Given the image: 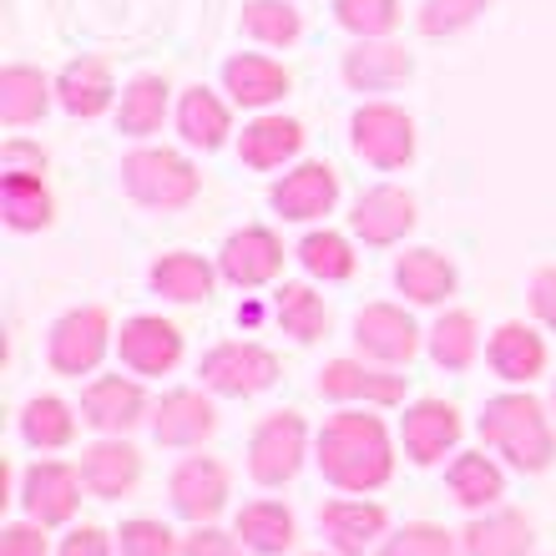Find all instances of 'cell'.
I'll return each instance as SVG.
<instances>
[{
	"mask_svg": "<svg viewBox=\"0 0 556 556\" xmlns=\"http://www.w3.org/2000/svg\"><path fill=\"white\" fill-rule=\"evenodd\" d=\"M314 460H319L324 481L334 491H350V496H365V491H380L390 476H395V445H390V430H384L380 415L369 410H339L324 420L319 440H314Z\"/></svg>",
	"mask_w": 556,
	"mask_h": 556,
	"instance_id": "6da1fadb",
	"label": "cell"
},
{
	"mask_svg": "<svg viewBox=\"0 0 556 556\" xmlns=\"http://www.w3.org/2000/svg\"><path fill=\"white\" fill-rule=\"evenodd\" d=\"M481 440L496 455H506V466L521 476H542L556 460V425L542 400H531L527 390H506V395L485 400L481 420H476Z\"/></svg>",
	"mask_w": 556,
	"mask_h": 556,
	"instance_id": "7a4b0ae2",
	"label": "cell"
},
{
	"mask_svg": "<svg viewBox=\"0 0 556 556\" xmlns=\"http://www.w3.org/2000/svg\"><path fill=\"white\" fill-rule=\"evenodd\" d=\"M122 188L152 213H177L203 192V173L173 147H137L122 157Z\"/></svg>",
	"mask_w": 556,
	"mask_h": 556,
	"instance_id": "3957f363",
	"label": "cell"
},
{
	"mask_svg": "<svg viewBox=\"0 0 556 556\" xmlns=\"http://www.w3.org/2000/svg\"><path fill=\"white\" fill-rule=\"evenodd\" d=\"M112 344H117V334H112L106 308L102 304H81V308H72V314H61V319L51 324L46 359H51V369H56V375L81 380V375H91V369L102 365Z\"/></svg>",
	"mask_w": 556,
	"mask_h": 556,
	"instance_id": "277c9868",
	"label": "cell"
},
{
	"mask_svg": "<svg viewBox=\"0 0 556 556\" xmlns=\"http://www.w3.org/2000/svg\"><path fill=\"white\" fill-rule=\"evenodd\" d=\"M198 375H203V390H213V395L253 400L278 384V359L274 350L253 344V339H228V344H213L203 354Z\"/></svg>",
	"mask_w": 556,
	"mask_h": 556,
	"instance_id": "5b68a950",
	"label": "cell"
},
{
	"mask_svg": "<svg viewBox=\"0 0 556 556\" xmlns=\"http://www.w3.org/2000/svg\"><path fill=\"white\" fill-rule=\"evenodd\" d=\"M308 455V425L299 410H274L258 420L249 440V476L258 485H289L304 470Z\"/></svg>",
	"mask_w": 556,
	"mask_h": 556,
	"instance_id": "8992f818",
	"label": "cell"
},
{
	"mask_svg": "<svg viewBox=\"0 0 556 556\" xmlns=\"http://www.w3.org/2000/svg\"><path fill=\"white\" fill-rule=\"evenodd\" d=\"M350 147L354 157H365L380 173H395L415 157V122L410 112H400L395 102H365L350 122Z\"/></svg>",
	"mask_w": 556,
	"mask_h": 556,
	"instance_id": "52a82bcc",
	"label": "cell"
},
{
	"mask_svg": "<svg viewBox=\"0 0 556 556\" xmlns=\"http://www.w3.org/2000/svg\"><path fill=\"white\" fill-rule=\"evenodd\" d=\"M167 496H173V511L182 516V521L203 527V521L223 516V506H228V496H233L228 466H223L218 455H188V460L173 470Z\"/></svg>",
	"mask_w": 556,
	"mask_h": 556,
	"instance_id": "ba28073f",
	"label": "cell"
},
{
	"mask_svg": "<svg viewBox=\"0 0 556 556\" xmlns=\"http://www.w3.org/2000/svg\"><path fill=\"white\" fill-rule=\"evenodd\" d=\"M319 395L334 405H400L405 400V375H390V365L375 359H329L319 369Z\"/></svg>",
	"mask_w": 556,
	"mask_h": 556,
	"instance_id": "9c48e42d",
	"label": "cell"
},
{
	"mask_svg": "<svg viewBox=\"0 0 556 556\" xmlns=\"http://www.w3.org/2000/svg\"><path fill=\"white\" fill-rule=\"evenodd\" d=\"M81 466H66V460H36V466L21 476V506H26L30 521L41 527H66L81 506Z\"/></svg>",
	"mask_w": 556,
	"mask_h": 556,
	"instance_id": "30bf717a",
	"label": "cell"
},
{
	"mask_svg": "<svg viewBox=\"0 0 556 556\" xmlns=\"http://www.w3.org/2000/svg\"><path fill=\"white\" fill-rule=\"evenodd\" d=\"M354 344L375 365H410L420 354V329L400 304H365L354 314Z\"/></svg>",
	"mask_w": 556,
	"mask_h": 556,
	"instance_id": "8fae6325",
	"label": "cell"
},
{
	"mask_svg": "<svg viewBox=\"0 0 556 556\" xmlns=\"http://www.w3.org/2000/svg\"><path fill=\"white\" fill-rule=\"evenodd\" d=\"M268 203H274L278 218L289 223H314L324 213H334L339 203V173L329 162H299L293 173H283L268 188Z\"/></svg>",
	"mask_w": 556,
	"mask_h": 556,
	"instance_id": "7c38bea8",
	"label": "cell"
},
{
	"mask_svg": "<svg viewBox=\"0 0 556 556\" xmlns=\"http://www.w3.org/2000/svg\"><path fill=\"white\" fill-rule=\"evenodd\" d=\"M218 274L233 283V289H264L283 274V238L274 228H238L218 253Z\"/></svg>",
	"mask_w": 556,
	"mask_h": 556,
	"instance_id": "4fadbf2b",
	"label": "cell"
},
{
	"mask_svg": "<svg viewBox=\"0 0 556 556\" xmlns=\"http://www.w3.org/2000/svg\"><path fill=\"white\" fill-rule=\"evenodd\" d=\"M117 354L132 375H167L182 359V329L162 314H137L117 329Z\"/></svg>",
	"mask_w": 556,
	"mask_h": 556,
	"instance_id": "5bb4252c",
	"label": "cell"
},
{
	"mask_svg": "<svg viewBox=\"0 0 556 556\" xmlns=\"http://www.w3.org/2000/svg\"><path fill=\"white\" fill-rule=\"evenodd\" d=\"M319 531L329 536L334 556H375V546L390 536V516L380 501H324Z\"/></svg>",
	"mask_w": 556,
	"mask_h": 556,
	"instance_id": "9a60e30c",
	"label": "cell"
},
{
	"mask_svg": "<svg viewBox=\"0 0 556 556\" xmlns=\"http://www.w3.org/2000/svg\"><path fill=\"white\" fill-rule=\"evenodd\" d=\"M218 430V405L203 390H173L152 405V440L167 451H192Z\"/></svg>",
	"mask_w": 556,
	"mask_h": 556,
	"instance_id": "2e32d148",
	"label": "cell"
},
{
	"mask_svg": "<svg viewBox=\"0 0 556 556\" xmlns=\"http://www.w3.org/2000/svg\"><path fill=\"white\" fill-rule=\"evenodd\" d=\"M147 415H152L147 410V390L127 375H102V380H91L81 390V420L91 430H102V435H127Z\"/></svg>",
	"mask_w": 556,
	"mask_h": 556,
	"instance_id": "e0dca14e",
	"label": "cell"
},
{
	"mask_svg": "<svg viewBox=\"0 0 556 556\" xmlns=\"http://www.w3.org/2000/svg\"><path fill=\"white\" fill-rule=\"evenodd\" d=\"M339 72H344L350 91H395L400 81H410L415 56L390 36H369V41H354L344 51Z\"/></svg>",
	"mask_w": 556,
	"mask_h": 556,
	"instance_id": "ac0fdd59",
	"label": "cell"
},
{
	"mask_svg": "<svg viewBox=\"0 0 556 556\" xmlns=\"http://www.w3.org/2000/svg\"><path fill=\"white\" fill-rule=\"evenodd\" d=\"M460 430H466V420L451 400H415L400 420V440H405V455L415 466H435L445 451H455Z\"/></svg>",
	"mask_w": 556,
	"mask_h": 556,
	"instance_id": "d6986e66",
	"label": "cell"
},
{
	"mask_svg": "<svg viewBox=\"0 0 556 556\" xmlns=\"http://www.w3.org/2000/svg\"><path fill=\"white\" fill-rule=\"evenodd\" d=\"M350 228L354 238H365L369 249H390L415 228V198L405 188H395V182H380V188H369L354 203Z\"/></svg>",
	"mask_w": 556,
	"mask_h": 556,
	"instance_id": "ffe728a7",
	"label": "cell"
},
{
	"mask_svg": "<svg viewBox=\"0 0 556 556\" xmlns=\"http://www.w3.org/2000/svg\"><path fill=\"white\" fill-rule=\"evenodd\" d=\"M56 102L66 117H81V122L102 117L117 102V76H112V66L102 56H76L56 76Z\"/></svg>",
	"mask_w": 556,
	"mask_h": 556,
	"instance_id": "44dd1931",
	"label": "cell"
},
{
	"mask_svg": "<svg viewBox=\"0 0 556 556\" xmlns=\"http://www.w3.org/2000/svg\"><path fill=\"white\" fill-rule=\"evenodd\" d=\"M485 365L496 369L506 384H531L546 375V339L521 319H506L496 334L485 339Z\"/></svg>",
	"mask_w": 556,
	"mask_h": 556,
	"instance_id": "7402d4cb",
	"label": "cell"
},
{
	"mask_svg": "<svg viewBox=\"0 0 556 556\" xmlns=\"http://www.w3.org/2000/svg\"><path fill=\"white\" fill-rule=\"evenodd\" d=\"M531 546H536V527L527 521V511L511 506L470 516V527L460 531V556H531Z\"/></svg>",
	"mask_w": 556,
	"mask_h": 556,
	"instance_id": "603a6c76",
	"label": "cell"
},
{
	"mask_svg": "<svg viewBox=\"0 0 556 556\" xmlns=\"http://www.w3.org/2000/svg\"><path fill=\"white\" fill-rule=\"evenodd\" d=\"M81 481H87V491L97 501H117L142 481V455L122 435H106L81 451Z\"/></svg>",
	"mask_w": 556,
	"mask_h": 556,
	"instance_id": "cb8c5ba5",
	"label": "cell"
},
{
	"mask_svg": "<svg viewBox=\"0 0 556 556\" xmlns=\"http://www.w3.org/2000/svg\"><path fill=\"white\" fill-rule=\"evenodd\" d=\"M289 72L278 66L274 56H258V51H238V56L223 61V91L233 97L238 106H253V112H264V106L283 102V91H289Z\"/></svg>",
	"mask_w": 556,
	"mask_h": 556,
	"instance_id": "d4e9b609",
	"label": "cell"
},
{
	"mask_svg": "<svg viewBox=\"0 0 556 556\" xmlns=\"http://www.w3.org/2000/svg\"><path fill=\"white\" fill-rule=\"evenodd\" d=\"M177 132L198 152H218L228 142V132H233V112H228V102L218 91L198 81V87H188L177 97Z\"/></svg>",
	"mask_w": 556,
	"mask_h": 556,
	"instance_id": "484cf974",
	"label": "cell"
},
{
	"mask_svg": "<svg viewBox=\"0 0 556 556\" xmlns=\"http://www.w3.org/2000/svg\"><path fill=\"white\" fill-rule=\"evenodd\" d=\"M299 147H304V122L274 117V112L253 117L238 132V157H243V167H258V173H274L289 157H299Z\"/></svg>",
	"mask_w": 556,
	"mask_h": 556,
	"instance_id": "4316f807",
	"label": "cell"
},
{
	"mask_svg": "<svg viewBox=\"0 0 556 556\" xmlns=\"http://www.w3.org/2000/svg\"><path fill=\"white\" fill-rule=\"evenodd\" d=\"M147 283H152V293L173 299V304H207L213 283H218V268L188 249H173L147 268Z\"/></svg>",
	"mask_w": 556,
	"mask_h": 556,
	"instance_id": "83f0119b",
	"label": "cell"
},
{
	"mask_svg": "<svg viewBox=\"0 0 556 556\" xmlns=\"http://www.w3.org/2000/svg\"><path fill=\"white\" fill-rule=\"evenodd\" d=\"M445 485H451L455 506H466L470 516L491 511V506H501V496H506V476H501V466L485 451L455 455L451 470H445Z\"/></svg>",
	"mask_w": 556,
	"mask_h": 556,
	"instance_id": "f1b7e54d",
	"label": "cell"
},
{
	"mask_svg": "<svg viewBox=\"0 0 556 556\" xmlns=\"http://www.w3.org/2000/svg\"><path fill=\"white\" fill-rule=\"evenodd\" d=\"M56 102V81L36 66H5L0 72V122L5 127H30Z\"/></svg>",
	"mask_w": 556,
	"mask_h": 556,
	"instance_id": "f546056e",
	"label": "cell"
},
{
	"mask_svg": "<svg viewBox=\"0 0 556 556\" xmlns=\"http://www.w3.org/2000/svg\"><path fill=\"white\" fill-rule=\"evenodd\" d=\"M455 283H460V274H455V264L445 258V253H435V249L400 253L395 289L405 293L410 304H445V299L455 293Z\"/></svg>",
	"mask_w": 556,
	"mask_h": 556,
	"instance_id": "4dcf8cb0",
	"label": "cell"
},
{
	"mask_svg": "<svg viewBox=\"0 0 556 556\" xmlns=\"http://www.w3.org/2000/svg\"><path fill=\"white\" fill-rule=\"evenodd\" d=\"M233 531L253 556H283L293 542H299L293 511L283 501H249V506L233 516Z\"/></svg>",
	"mask_w": 556,
	"mask_h": 556,
	"instance_id": "1f68e13d",
	"label": "cell"
},
{
	"mask_svg": "<svg viewBox=\"0 0 556 556\" xmlns=\"http://www.w3.org/2000/svg\"><path fill=\"white\" fill-rule=\"evenodd\" d=\"M0 213L11 223L15 233H41L56 203L46 192V177L41 173H0Z\"/></svg>",
	"mask_w": 556,
	"mask_h": 556,
	"instance_id": "d6a6232c",
	"label": "cell"
},
{
	"mask_svg": "<svg viewBox=\"0 0 556 556\" xmlns=\"http://www.w3.org/2000/svg\"><path fill=\"white\" fill-rule=\"evenodd\" d=\"M274 319L299 344H314V339L329 334V304H324V293L314 283H283L274 293Z\"/></svg>",
	"mask_w": 556,
	"mask_h": 556,
	"instance_id": "836d02e7",
	"label": "cell"
},
{
	"mask_svg": "<svg viewBox=\"0 0 556 556\" xmlns=\"http://www.w3.org/2000/svg\"><path fill=\"white\" fill-rule=\"evenodd\" d=\"M167 76H132L127 81V91H122V102H117V132L127 137H152L162 127V117H167Z\"/></svg>",
	"mask_w": 556,
	"mask_h": 556,
	"instance_id": "e575fe53",
	"label": "cell"
},
{
	"mask_svg": "<svg viewBox=\"0 0 556 556\" xmlns=\"http://www.w3.org/2000/svg\"><path fill=\"white\" fill-rule=\"evenodd\" d=\"M21 435H26L30 451H66L76 440L72 405L56 395H36L26 410H21Z\"/></svg>",
	"mask_w": 556,
	"mask_h": 556,
	"instance_id": "d590c367",
	"label": "cell"
},
{
	"mask_svg": "<svg viewBox=\"0 0 556 556\" xmlns=\"http://www.w3.org/2000/svg\"><path fill=\"white\" fill-rule=\"evenodd\" d=\"M430 359L440 369H470L481 359V329L470 319L466 308H451V314H440L435 329H430Z\"/></svg>",
	"mask_w": 556,
	"mask_h": 556,
	"instance_id": "8d00e7d4",
	"label": "cell"
},
{
	"mask_svg": "<svg viewBox=\"0 0 556 556\" xmlns=\"http://www.w3.org/2000/svg\"><path fill=\"white\" fill-rule=\"evenodd\" d=\"M299 264H304L308 278H319V283H344V278L354 274V249L344 233H329V228H314V233H304V243H299Z\"/></svg>",
	"mask_w": 556,
	"mask_h": 556,
	"instance_id": "74e56055",
	"label": "cell"
},
{
	"mask_svg": "<svg viewBox=\"0 0 556 556\" xmlns=\"http://www.w3.org/2000/svg\"><path fill=\"white\" fill-rule=\"evenodd\" d=\"M243 30L264 46H293L304 36V15L293 0H243Z\"/></svg>",
	"mask_w": 556,
	"mask_h": 556,
	"instance_id": "f35d334b",
	"label": "cell"
},
{
	"mask_svg": "<svg viewBox=\"0 0 556 556\" xmlns=\"http://www.w3.org/2000/svg\"><path fill=\"white\" fill-rule=\"evenodd\" d=\"M375 556H460V531H445L435 521H410V527L390 531Z\"/></svg>",
	"mask_w": 556,
	"mask_h": 556,
	"instance_id": "ab89813d",
	"label": "cell"
},
{
	"mask_svg": "<svg viewBox=\"0 0 556 556\" xmlns=\"http://www.w3.org/2000/svg\"><path fill=\"white\" fill-rule=\"evenodd\" d=\"M400 0H334V21L350 30L354 41H369V36H390L400 26Z\"/></svg>",
	"mask_w": 556,
	"mask_h": 556,
	"instance_id": "60d3db41",
	"label": "cell"
},
{
	"mask_svg": "<svg viewBox=\"0 0 556 556\" xmlns=\"http://www.w3.org/2000/svg\"><path fill=\"white\" fill-rule=\"evenodd\" d=\"M491 0H420V11H415V26L420 36L440 41V36H460L466 26H476L485 15Z\"/></svg>",
	"mask_w": 556,
	"mask_h": 556,
	"instance_id": "b9f144b4",
	"label": "cell"
},
{
	"mask_svg": "<svg viewBox=\"0 0 556 556\" xmlns=\"http://www.w3.org/2000/svg\"><path fill=\"white\" fill-rule=\"evenodd\" d=\"M117 556H182V542L173 536V527H162L152 516H132L117 531Z\"/></svg>",
	"mask_w": 556,
	"mask_h": 556,
	"instance_id": "7bdbcfd3",
	"label": "cell"
},
{
	"mask_svg": "<svg viewBox=\"0 0 556 556\" xmlns=\"http://www.w3.org/2000/svg\"><path fill=\"white\" fill-rule=\"evenodd\" d=\"M249 546L238 542V531L228 536V531H218L213 521H203V527H192L188 536H182V556H243Z\"/></svg>",
	"mask_w": 556,
	"mask_h": 556,
	"instance_id": "ee69618b",
	"label": "cell"
},
{
	"mask_svg": "<svg viewBox=\"0 0 556 556\" xmlns=\"http://www.w3.org/2000/svg\"><path fill=\"white\" fill-rule=\"evenodd\" d=\"M0 556H51L41 521H11L0 531Z\"/></svg>",
	"mask_w": 556,
	"mask_h": 556,
	"instance_id": "f6af8a7d",
	"label": "cell"
},
{
	"mask_svg": "<svg viewBox=\"0 0 556 556\" xmlns=\"http://www.w3.org/2000/svg\"><path fill=\"white\" fill-rule=\"evenodd\" d=\"M531 314H536V319L546 324V329H552L556 334V264H546V268H536V274H531Z\"/></svg>",
	"mask_w": 556,
	"mask_h": 556,
	"instance_id": "bcb514c9",
	"label": "cell"
},
{
	"mask_svg": "<svg viewBox=\"0 0 556 556\" xmlns=\"http://www.w3.org/2000/svg\"><path fill=\"white\" fill-rule=\"evenodd\" d=\"M0 173H46V152L36 142L11 137V142L0 147Z\"/></svg>",
	"mask_w": 556,
	"mask_h": 556,
	"instance_id": "7dc6e473",
	"label": "cell"
},
{
	"mask_svg": "<svg viewBox=\"0 0 556 556\" xmlns=\"http://www.w3.org/2000/svg\"><path fill=\"white\" fill-rule=\"evenodd\" d=\"M56 556H117V546H112V536H106L102 527H76L66 542H61Z\"/></svg>",
	"mask_w": 556,
	"mask_h": 556,
	"instance_id": "c3c4849f",
	"label": "cell"
},
{
	"mask_svg": "<svg viewBox=\"0 0 556 556\" xmlns=\"http://www.w3.org/2000/svg\"><path fill=\"white\" fill-rule=\"evenodd\" d=\"M552 415H556V384H552Z\"/></svg>",
	"mask_w": 556,
	"mask_h": 556,
	"instance_id": "681fc988",
	"label": "cell"
},
{
	"mask_svg": "<svg viewBox=\"0 0 556 556\" xmlns=\"http://www.w3.org/2000/svg\"><path fill=\"white\" fill-rule=\"evenodd\" d=\"M314 556H324V552H314Z\"/></svg>",
	"mask_w": 556,
	"mask_h": 556,
	"instance_id": "f907efd6",
	"label": "cell"
}]
</instances>
